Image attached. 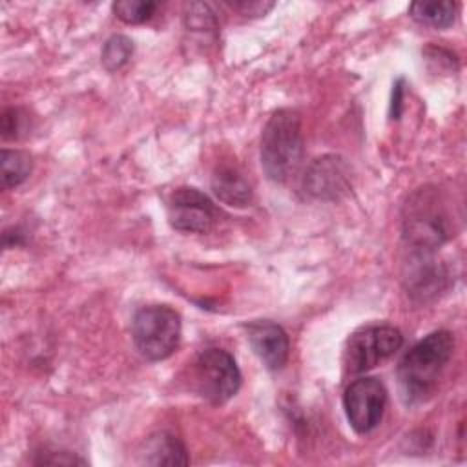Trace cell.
<instances>
[{
  "label": "cell",
  "mask_w": 467,
  "mask_h": 467,
  "mask_svg": "<svg viewBox=\"0 0 467 467\" xmlns=\"http://www.w3.org/2000/svg\"><path fill=\"white\" fill-rule=\"evenodd\" d=\"M456 228L454 202L438 186L418 188L407 197L401 212V232L414 250L432 252L454 237Z\"/></svg>",
  "instance_id": "obj_1"
},
{
  "label": "cell",
  "mask_w": 467,
  "mask_h": 467,
  "mask_svg": "<svg viewBox=\"0 0 467 467\" xmlns=\"http://www.w3.org/2000/svg\"><path fill=\"white\" fill-rule=\"evenodd\" d=\"M454 352V337L447 330H436L418 341L398 365V387L407 405L425 403Z\"/></svg>",
  "instance_id": "obj_2"
},
{
  "label": "cell",
  "mask_w": 467,
  "mask_h": 467,
  "mask_svg": "<svg viewBox=\"0 0 467 467\" xmlns=\"http://www.w3.org/2000/svg\"><path fill=\"white\" fill-rule=\"evenodd\" d=\"M303 161V133L297 111L277 109L261 135V166L274 182H285Z\"/></svg>",
  "instance_id": "obj_3"
},
{
  "label": "cell",
  "mask_w": 467,
  "mask_h": 467,
  "mask_svg": "<svg viewBox=\"0 0 467 467\" xmlns=\"http://www.w3.org/2000/svg\"><path fill=\"white\" fill-rule=\"evenodd\" d=\"M131 337L146 359H166L179 345L181 316L168 305L142 306L133 316Z\"/></svg>",
  "instance_id": "obj_4"
},
{
  "label": "cell",
  "mask_w": 467,
  "mask_h": 467,
  "mask_svg": "<svg viewBox=\"0 0 467 467\" xmlns=\"http://www.w3.org/2000/svg\"><path fill=\"white\" fill-rule=\"evenodd\" d=\"M195 392L212 405H223L241 387V372L235 359L223 348H204L192 363Z\"/></svg>",
  "instance_id": "obj_5"
},
{
  "label": "cell",
  "mask_w": 467,
  "mask_h": 467,
  "mask_svg": "<svg viewBox=\"0 0 467 467\" xmlns=\"http://www.w3.org/2000/svg\"><path fill=\"white\" fill-rule=\"evenodd\" d=\"M403 345V336L389 325L367 327L354 332L345 347L343 365L348 374H361L394 356Z\"/></svg>",
  "instance_id": "obj_6"
},
{
  "label": "cell",
  "mask_w": 467,
  "mask_h": 467,
  "mask_svg": "<svg viewBox=\"0 0 467 467\" xmlns=\"http://www.w3.org/2000/svg\"><path fill=\"white\" fill-rule=\"evenodd\" d=\"M387 407V389L378 378H358L343 392V409L350 427L367 434L378 427Z\"/></svg>",
  "instance_id": "obj_7"
},
{
  "label": "cell",
  "mask_w": 467,
  "mask_h": 467,
  "mask_svg": "<svg viewBox=\"0 0 467 467\" xmlns=\"http://www.w3.org/2000/svg\"><path fill=\"white\" fill-rule=\"evenodd\" d=\"M217 217L215 204L197 188L181 186L168 199V219L179 232L206 234L213 228Z\"/></svg>",
  "instance_id": "obj_8"
},
{
  "label": "cell",
  "mask_w": 467,
  "mask_h": 467,
  "mask_svg": "<svg viewBox=\"0 0 467 467\" xmlns=\"http://www.w3.org/2000/svg\"><path fill=\"white\" fill-rule=\"evenodd\" d=\"M352 188V168L339 155L314 159L305 175L303 190L319 201H337Z\"/></svg>",
  "instance_id": "obj_9"
},
{
  "label": "cell",
  "mask_w": 467,
  "mask_h": 467,
  "mask_svg": "<svg viewBox=\"0 0 467 467\" xmlns=\"http://www.w3.org/2000/svg\"><path fill=\"white\" fill-rule=\"evenodd\" d=\"M246 334L252 350L268 370L283 368L288 359L290 343L281 325L270 319H255L246 325Z\"/></svg>",
  "instance_id": "obj_10"
},
{
  "label": "cell",
  "mask_w": 467,
  "mask_h": 467,
  "mask_svg": "<svg viewBox=\"0 0 467 467\" xmlns=\"http://www.w3.org/2000/svg\"><path fill=\"white\" fill-rule=\"evenodd\" d=\"M405 286L410 296L425 299L436 296L447 279V272L438 265L429 250H416L405 270Z\"/></svg>",
  "instance_id": "obj_11"
},
{
  "label": "cell",
  "mask_w": 467,
  "mask_h": 467,
  "mask_svg": "<svg viewBox=\"0 0 467 467\" xmlns=\"http://www.w3.org/2000/svg\"><path fill=\"white\" fill-rule=\"evenodd\" d=\"M213 193L226 204L246 206L252 199V188L235 164H219L212 175Z\"/></svg>",
  "instance_id": "obj_12"
},
{
  "label": "cell",
  "mask_w": 467,
  "mask_h": 467,
  "mask_svg": "<svg viewBox=\"0 0 467 467\" xmlns=\"http://www.w3.org/2000/svg\"><path fill=\"white\" fill-rule=\"evenodd\" d=\"M142 454V463L148 465H186L188 454L186 447L179 438L168 432H157L146 440Z\"/></svg>",
  "instance_id": "obj_13"
},
{
  "label": "cell",
  "mask_w": 467,
  "mask_h": 467,
  "mask_svg": "<svg viewBox=\"0 0 467 467\" xmlns=\"http://www.w3.org/2000/svg\"><path fill=\"white\" fill-rule=\"evenodd\" d=\"M410 16L423 24L438 29L452 26L456 18V4L454 2H414L409 7Z\"/></svg>",
  "instance_id": "obj_14"
},
{
  "label": "cell",
  "mask_w": 467,
  "mask_h": 467,
  "mask_svg": "<svg viewBox=\"0 0 467 467\" xmlns=\"http://www.w3.org/2000/svg\"><path fill=\"white\" fill-rule=\"evenodd\" d=\"M0 164H2V186L4 188H15V186L22 184L33 170L31 155L22 150H2Z\"/></svg>",
  "instance_id": "obj_15"
},
{
  "label": "cell",
  "mask_w": 467,
  "mask_h": 467,
  "mask_svg": "<svg viewBox=\"0 0 467 467\" xmlns=\"http://www.w3.org/2000/svg\"><path fill=\"white\" fill-rule=\"evenodd\" d=\"M133 55V42L124 35H113L102 47V64L108 71L120 69Z\"/></svg>",
  "instance_id": "obj_16"
},
{
  "label": "cell",
  "mask_w": 467,
  "mask_h": 467,
  "mask_svg": "<svg viewBox=\"0 0 467 467\" xmlns=\"http://www.w3.org/2000/svg\"><path fill=\"white\" fill-rule=\"evenodd\" d=\"M111 7L119 20L126 24H142L153 16L157 4L151 0H119Z\"/></svg>",
  "instance_id": "obj_17"
},
{
  "label": "cell",
  "mask_w": 467,
  "mask_h": 467,
  "mask_svg": "<svg viewBox=\"0 0 467 467\" xmlns=\"http://www.w3.org/2000/svg\"><path fill=\"white\" fill-rule=\"evenodd\" d=\"M24 126V113L18 108H7L2 113V137L16 139Z\"/></svg>",
  "instance_id": "obj_18"
},
{
  "label": "cell",
  "mask_w": 467,
  "mask_h": 467,
  "mask_svg": "<svg viewBox=\"0 0 467 467\" xmlns=\"http://www.w3.org/2000/svg\"><path fill=\"white\" fill-rule=\"evenodd\" d=\"M234 9H241L244 15H265L274 4H261V2H234L228 4Z\"/></svg>",
  "instance_id": "obj_19"
}]
</instances>
